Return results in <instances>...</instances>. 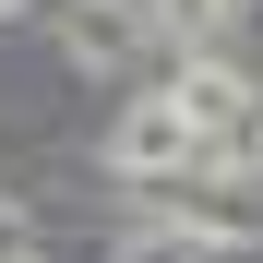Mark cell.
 Wrapping results in <instances>:
<instances>
[{
    "mask_svg": "<svg viewBox=\"0 0 263 263\" xmlns=\"http://www.w3.org/2000/svg\"><path fill=\"white\" fill-rule=\"evenodd\" d=\"M60 48H72L84 72H120L132 48H144V12H132V0H72V24H60Z\"/></svg>",
    "mask_w": 263,
    "mask_h": 263,
    "instance_id": "cell-2",
    "label": "cell"
},
{
    "mask_svg": "<svg viewBox=\"0 0 263 263\" xmlns=\"http://www.w3.org/2000/svg\"><path fill=\"white\" fill-rule=\"evenodd\" d=\"M215 12H228V0H167V24H215Z\"/></svg>",
    "mask_w": 263,
    "mask_h": 263,
    "instance_id": "cell-4",
    "label": "cell"
},
{
    "mask_svg": "<svg viewBox=\"0 0 263 263\" xmlns=\"http://www.w3.org/2000/svg\"><path fill=\"white\" fill-rule=\"evenodd\" d=\"M167 96H180V108H192V120H203V132H228V120H239V108H251V84H239V72H228V60H192V72H180V84H167Z\"/></svg>",
    "mask_w": 263,
    "mask_h": 263,
    "instance_id": "cell-3",
    "label": "cell"
},
{
    "mask_svg": "<svg viewBox=\"0 0 263 263\" xmlns=\"http://www.w3.org/2000/svg\"><path fill=\"white\" fill-rule=\"evenodd\" d=\"M12 12H24V0H0V24H12Z\"/></svg>",
    "mask_w": 263,
    "mask_h": 263,
    "instance_id": "cell-5",
    "label": "cell"
},
{
    "mask_svg": "<svg viewBox=\"0 0 263 263\" xmlns=\"http://www.w3.org/2000/svg\"><path fill=\"white\" fill-rule=\"evenodd\" d=\"M96 156H108V180H144V192H156V180H203V167H215V132H203L180 96H132Z\"/></svg>",
    "mask_w": 263,
    "mask_h": 263,
    "instance_id": "cell-1",
    "label": "cell"
}]
</instances>
